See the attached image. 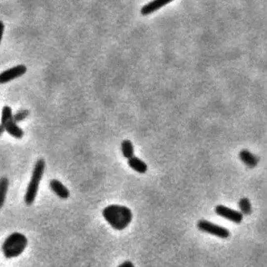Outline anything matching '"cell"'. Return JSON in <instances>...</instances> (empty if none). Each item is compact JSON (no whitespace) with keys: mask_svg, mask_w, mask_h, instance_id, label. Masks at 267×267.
I'll use <instances>...</instances> for the list:
<instances>
[{"mask_svg":"<svg viewBox=\"0 0 267 267\" xmlns=\"http://www.w3.org/2000/svg\"><path fill=\"white\" fill-rule=\"evenodd\" d=\"M102 215L111 227L117 230H123L132 222V211L124 205H108L104 209Z\"/></svg>","mask_w":267,"mask_h":267,"instance_id":"6da1fadb","label":"cell"},{"mask_svg":"<svg viewBox=\"0 0 267 267\" xmlns=\"http://www.w3.org/2000/svg\"><path fill=\"white\" fill-rule=\"evenodd\" d=\"M28 239L25 235L19 232H14L6 238L2 246L3 256L11 259L21 255L27 247Z\"/></svg>","mask_w":267,"mask_h":267,"instance_id":"7a4b0ae2","label":"cell"},{"mask_svg":"<svg viewBox=\"0 0 267 267\" xmlns=\"http://www.w3.org/2000/svg\"><path fill=\"white\" fill-rule=\"evenodd\" d=\"M45 170V161L43 159L37 160L33 170L32 177L28 186L27 191L25 196V201L27 205H31L35 202L38 194V187L41 180L43 178V173Z\"/></svg>","mask_w":267,"mask_h":267,"instance_id":"3957f363","label":"cell"},{"mask_svg":"<svg viewBox=\"0 0 267 267\" xmlns=\"http://www.w3.org/2000/svg\"><path fill=\"white\" fill-rule=\"evenodd\" d=\"M1 124L4 127L6 132L16 139H22L25 133L24 130L17 124L14 119L12 109L9 106H3L1 116Z\"/></svg>","mask_w":267,"mask_h":267,"instance_id":"277c9868","label":"cell"},{"mask_svg":"<svg viewBox=\"0 0 267 267\" xmlns=\"http://www.w3.org/2000/svg\"><path fill=\"white\" fill-rule=\"evenodd\" d=\"M197 227L200 231L205 232V233L211 234V235L222 238V239H227L230 235L229 229L218 226V225L214 224L212 222H208L206 220L199 221L197 223Z\"/></svg>","mask_w":267,"mask_h":267,"instance_id":"5b68a950","label":"cell"},{"mask_svg":"<svg viewBox=\"0 0 267 267\" xmlns=\"http://www.w3.org/2000/svg\"><path fill=\"white\" fill-rule=\"evenodd\" d=\"M216 213L219 216H222L226 220L234 222L235 224H240L243 221V215L240 211H235L223 205H216Z\"/></svg>","mask_w":267,"mask_h":267,"instance_id":"8992f818","label":"cell"},{"mask_svg":"<svg viewBox=\"0 0 267 267\" xmlns=\"http://www.w3.org/2000/svg\"><path fill=\"white\" fill-rule=\"evenodd\" d=\"M27 71V67L24 65H17L8 69L0 74V84H6L9 81L14 80L20 76H24Z\"/></svg>","mask_w":267,"mask_h":267,"instance_id":"52a82bcc","label":"cell"},{"mask_svg":"<svg viewBox=\"0 0 267 267\" xmlns=\"http://www.w3.org/2000/svg\"><path fill=\"white\" fill-rule=\"evenodd\" d=\"M171 1L172 0H154V1H152L142 7L141 10V14L146 16V15L152 14L159 8H161L162 7L170 3Z\"/></svg>","mask_w":267,"mask_h":267,"instance_id":"ba28073f","label":"cell"},{"mask_svg":"<svg viewBox=\"0 0 267 267\" xmlns=\"http://www.w3.org/2000/svg\"><path fill=\"white\" fill-rule=\"evenodd\" d=\"M49 187L52 191L54 192V194H56L57 196L60 197V199L66 200L70 197V191L63 185L60 181L58 180H51L49 183Z\"/></svg>","mask_w":267,"mask_h":267,"instance_id":"9c48e42d","label":"cell"},{"mask_svg":"<svg viewBox=\"0 0 267 267\" xmlns=\"http://www.w3.org/2000/svg\"><path fill=\"white\" fill-rule=\"evenodd\" d=\"M240 160L249 168L257 167L259 163V158L256 154H252L248 150H242L239 153Z\"/></svg>","mask_w":267,"mask_h":267,"instance_id":"30bf717a","label":"cell"},{"mask_svg":"<svg viewBox=\"0 0 267 267\" xmlns=\"http://www.w3.org/2000/svg\"><path fill=\"white\" fill-rule=\"evenodd\" d=\"M128 165L132 170L140 174H145L148 170V166L142 159L136 156H133L128 159Z\"/></svg>","mask_w":267,"mask_h":267,"instance_id":"8fae6325","label":"cell"},{"mask_svg":"<svg viewBox=\"0 0 267 267\" xmlns=\"http://www.w3.org/2000/svg\"><path fill=\"white\" fill-rule=\"evenodd\" d=\"M8 178L6 177H2L0 179V209L3 207L4 203H5L6 196L8 193Z\"/></svg>","mask_w":267,"mask_h":267,"instance_id":"7c38bea8","label":"cell"},{"mask_svg":"<svg viewBox=\"0 0 267 267\" xmlns=\"http://www.w3.org/2000/svg\"><path fill=\"white\" fill-rule=\"evenodd\" d=\"M121 151L122 154L124 155V158L126 159H130L131 157L135 156V150H134V146L132 142L129 140H124L122 141L121 143Z\"/></svg>","mask_w":267,"mask_h":267,"instance_id":"4fadbf2b","label":"cell"},{"mask_svg":"<svg viewBox=\"0 0 267 267\" xmlns=\"http://www.w3.org/2000/svg\"><path fill=\"white\" fill-rule=\"evenodd\" d=\"M238 207L240 209V213L242 215H246V216H249L251 215L252 212V206H251V203L249 200L248 198H241L239 202H238Z\"/></svg>","mask_w":267,"mask_h":267,"instance_id":"5bb4252c","label":"cell"},{"mask_svg":"<svg viewBox=\"0 0 267 267\" xmlns=\"http://www.w3.org/2000/svg\"><path fill=\"white\" fill-rule=\"evenodd\" d=\"M29 115V111L27 110H21V111H18L14 115V119L16 123L18 122L22 121L24 119L27 118V116Z\"/></svg>","mask_w":267,"mask_h":267,"instance_id":"9a60e30c","label":"cell"},{"mask_svg":"<svg viewBox=\"0 0 267 267\" xmlns=\"http://www.w3.org/2000/svg\"><path fill=\"white\" fill-rule=\"evenodd\" d=\"M118 267H135V266L130 261H126V262H123L122 264L119 265Z\"/></svg>","mask_w":267,"mask_h":267,"instance_id":"2e32d148","label":"cell"},{"mask_svg":"<svg viewBox=\"0 0 267 267\" xmlns=\"http://www.w3.org/2000/svg\"><path fill=\"white\" fill-rule=\"evenodd\" d=\"M3 31H4V25L2 21H0V43L3 38Z\"/></svg>","mask_w":267,"mask_h":267,"instance_id":"e0dca14e","label":"cell"},{"mask_svg":"<svg viewBox=\"0 0 267 267\" xmlns=\"http://www.w3.org/2000/svg\"><path fill=\"white\" fill-rule=\"evenodd\" d=\"M4 131H5V130H4V127H3L2 124H0V136L3 135Z\"/></svg>","mask_w":267,"mask_h":267,"instance_id":"ac0fdd59","label":"cell"}]
</instances>
